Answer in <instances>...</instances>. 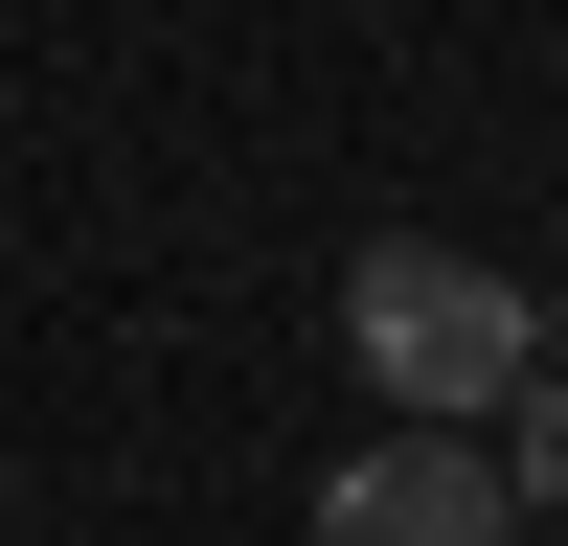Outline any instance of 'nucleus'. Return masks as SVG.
<instances>
[{
    "label": "nucleus",
    "mask_w": 568,
    "mask_h": 546,
    "mask_svg": "<svg viewBox=\"0 0 568 546\" xmlns=\"http://www.w3.org/2000/svg\"><path fill=\"white\" fill-rule=\"evenodd\" d=\"M342 364L387 387V433H500V387L546 364V318H524V273H500V251L387 228V251L342 273Z\"/></svg>",
    "instance_id": "f257e3e1"
},
{
    "label": "nucleus",
    "mask_w": 568,
    "mask_h": 546,
    "mask_svg": "<svg viewBox=\"0 0 568 546\" xmlns=\"http://www.w3.org/2000/svg\"><path fill=\"white\" fill-rule=\"evenodd\" d=\"M524 501H500V455H455V433H387V455H342L318 478V546H500Z\"/></svg>",
    "instance_id": "f03ea898"
},
{
    "label": "nucleus",
    "mask_w": 568,
    "mask_h": 546,
    "mask_svg": "<svg viewBox=\"0 0 568 546\" xmlns=\"http://www.w3.org/2000/svg\"><path fill=\"white\" fill-rule=\"evenodd\" d=\"M500 501H546V524H568V364L500 387Z\"/></svg>",
    "instance_id": "7ed1b4c3"
}]
</instances>
